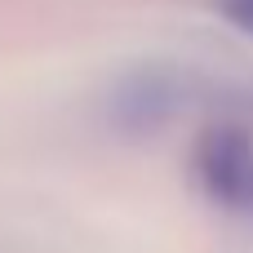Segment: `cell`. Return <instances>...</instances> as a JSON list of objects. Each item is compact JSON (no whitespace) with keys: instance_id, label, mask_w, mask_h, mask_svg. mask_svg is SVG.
<instances>
[{"instance_id":"6da1fadb","label":"cell","mask_w":253,"mask_h":253,"mask_svg":"<svg viewBox=\"0 0 253 253\" xmlns=\"http://www.w3.org/2000/svg\"><path fill=\"white\" fill-rule=\"evenodd\" d=\"M200 173L213 196L253 205V147L240 133H209L200 147Z\"/></svg>"},{"instance_id":"7a4b0ae2","label":"cell","mask_w":253,"mask_h":253,"mask_svg":"<svg viewBox=\"0 0 253 253\" xmlns=\"http://www.w3.org/2000/svg\"><path fill=\"white\" fill-rule=\"evenodd\" d=\"M222 13L231 22H240L245 31H253V0H222Z\"/></svg>"}]
</instances>
